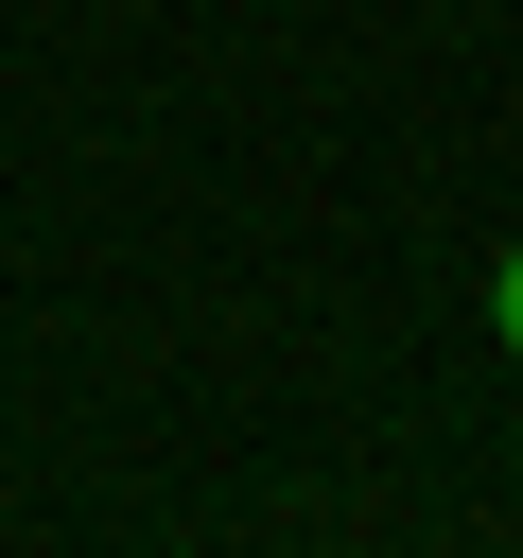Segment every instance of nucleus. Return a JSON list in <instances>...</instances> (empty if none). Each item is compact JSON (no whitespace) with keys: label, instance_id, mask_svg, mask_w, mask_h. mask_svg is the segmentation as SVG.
Returning <instances> with one entry per match:
<instances>
[{"label":"nucleus","instance_id":"nucleus-1","mask_svg":"<svg viewBox=\"0 0 523 558\" xmlns=\"http://www.w3.org/2000/svg\"><path fill=\"white\" fill-rule=\"evenodd\" d=\"M488 331H506V349H523V244H506V279H488Z\"/></svg>","mask_w":523,"mask_h":558}]
</instances>
